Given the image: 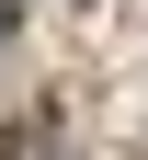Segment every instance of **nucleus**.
<instances>
[{"mask_svg":"<svg viewBox=\"0 0 148 160\" xmlns=\"http://www.w3.org/2000/svg\"><path fill=\"white\" fill-rule=\"evenodd\" d=\"M12 12H23V0H0V46H12Z\"/></svg>","mask_w":148,"mask_h":160,"instance_id":"2","label":"nucleus"},{"mask_svg":"<svg viewBox=\"0 0 148 160\" xmlns=\"http://www.w3.org/2000/svg\"><path fill=\"white\" fill-rule=\"evenodd\" d=\"M0 160H57V103H23L0 126Z\"/></svg>","mask_w":148,"mask_h":160,"instance_id":"1","label":"nucleus"}]
</instances>
